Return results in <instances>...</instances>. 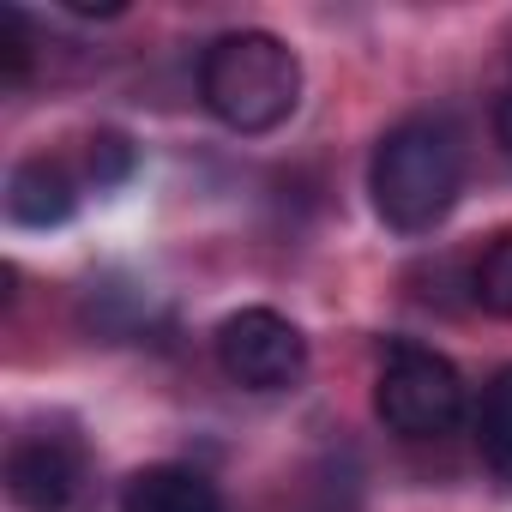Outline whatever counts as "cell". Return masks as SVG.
<instances>
[{
  "label": "cell",
  "instance_id": "1",
  "mask_svg": "<svg viewBox=\"0 0 512 512\" xmlns=\"http://www.w3.org/2000/svg\"><path fill=\"white\" fill-rule=\"evenodd\" d=\"M458 187H464V151L446 121L416 115V121H398L374 145L368 193H374V211L386 217V229L428 235L458 205Z\"/></svg>",
  "mask_w": 512,
  "mask_h": 512
},
{
  "label": "cell",
  "instance_id": "2",
  "mask_svg": "<svg viewBox=\"0 0 512 512\" xmlns=\"http://www.w3.org/2000/svg\"><path fill=\"white\" fill-rule=\"evenodd\" d=\"M199 97L235 133H272L302 103V61L272 31H223L199 61Z\"/></svg>",
  "mask_w": 512,
  "mask_h": 512
},
{
  "label": "cell",
  "instance_id": "3",
  "mask_svg": "<svg viewBox=\"0 0 512 512\" xmlns=\"http://www.w3.org/2000/svg\"><path fill=\"white\" fill-rule=\"evenodd\" d=\"M374 416L398 440H440L464 416V380L458 368L428 344H392L374 380Z\"/></svg>",
  "mask_w": 512,
  "mask_h": 512
},
{
  "label": "cell",
  "instance_id": "4",
  "mask_svg": "<svg viewBox=\"0 0 512 512\" xmlns=\"http://www.w3.org/2000/svg\"><path fill=\"white\" fill-rule=\"evenodd\" d=\"M217 362L241 392H284L308 368V338L278 308H241L217 326Z\"/></svg>",
  "mask_w": 512,
  "mask_h": 512
},
{
  "label": "cell",
  "instance_id": "5",
  "mask_svg": "<svg viewBox=\"0 0 512 512\" xmlns=\"http://www.w3.org/2000/svg\"><path fill=\"white\" fill-rule=\"evenodd\" d=\"M7 494L25 512H85L91 458L73 434H31L7 452Z\"/></svg>",
  "mask_w": 512,
  "mask_h": 512
},
{
  "label": "cell",
  "instance_id": "6",
  "mask_svg": "<svg viewBox=\"0 0 512 512\" xmlns=\"http://www.w3.org/2000/svg\"><path fill=\"white\" fill-rule=\"evenodd\" d=\"M121 512H223V494L187 464H145L139 476H127Z\"/></svg>",
  "mask_w": 512,
  "mask_h": 512
},
{
  "label": "cell",
  "instance_id": "7",
  "mask_svg": "<svg viewBox=\"0 0 512 512\" xmlns=\"http://www.w3.org/2000/svg\"><path fill=\"white\" fill-rule=\"evenodd\" d=\"M73 175L49 157H25L13 175H7V217L25 223V229H55L73 217Z\"/></svg>",
  "mask_w": 512,
  "mask_h": 512
},
{
  "label": "cell",
  "instance_id": "8",
  "mask_svg": "<svg viewBox=\"0 0 512 512\" xmlns=\"http://www.w3.org/2000/svg\"><path fill=\"white\" fill-rule=\"evenodd\" d=\"M476 452L500 488H512V368H500L476 410Z\"/></svg>",
  "mask_w": 512,
  "mask_h": 512
},
{
  "label": "cell",
  "instance_id": "9",
  "mask_svg": "<svg viewBox=\"0 0 512 512\" xmlns=\"http://www.w3.org/2000/svg\"><path fill=\"white\" fill-rule=\"evenodd\" d=\"M470 290H476V302L488 308V314H500V320H512V235H500L482 260H476V278H470Z\"/></svg>",
  "mask_w": 512,
  "mask_h": 512
},
{
  "label": "cell",
  "instance_id": "10",
  "mask_svg": "<svg viewBox=\"0 0 512 512\" xmlns=\"http://www.w3.org/2000/svg\"><path fill=\"white\" fill-rule=\"evenodd\" d=\"M31 49H37L31 19H25L19 7H0V73H7V85H25V73H31Z\"/></svg>",
  "mask_w": 512,
  "mask_h": 512
},
{
  "label": "cell",
  "instance_id": "11",
  "mask_svg": "<svg viewBox=\"0 0 512 512\" xmlns=\"http://www.w3.org/2000/svg\"><path fill=\"white\" fill-rule=\"evenodd\" d=\"M127 169H133V145L121 133H97L91 139V181L115 187V181H127Z\"/></svg>",
  "mask_w": 512,
  "mask_h": 512
},
{
  "label": "cell",
  "instance_id": "12",
  "mask_svg": "<svg viewBox=\"0 0 512 512\" xmlns=\"http://www.w3.org/2000/svg\"><path fill=\"white\" fill-rule=\"evenodd\" d=\"M494 133H500V145H506V157H512V79H506V91H500V103H494Z\"/></svg>",
  "mask_w": 512,
  "mask_h": 512
}]
</instances>
